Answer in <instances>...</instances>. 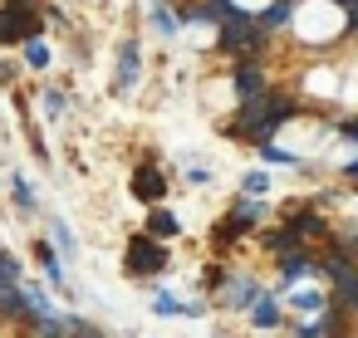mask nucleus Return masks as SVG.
Here are the masks:
<instances>
[{
  "label": "nucleus",
  "mask_w": 358,
  "mask_h": 338,
  "mask_svg": "<svg viewBox=\"0 0 358 338\" xmlns=\"http://www.w3.org/2000/svg\"><path fill=\"white\" fill-rule=\"evenodd\" d=\"M162 265H167V250H162L152 235H133V240H128V270H133V274H157Z\"/></svg>",
  "instance_id": "obj_3"
},
{
  "label": "nucleus",
  "mask_w": 358,
  "mask_h": 338,
  "mask_svg": "<svg viewBox=\"0 0 358 338\" xmlns=\"http://www.w3.org/2000/svg\"><path fill=\"white\" fill-rule=\"evenodd\" d=\"M348 177H358V162H348Z\"/></svg>",
  "instance_id": "obj_21"
},
{
  "label": "nucleus",
  "mask_w": 358,
  "mask_h": 338,
  "mask_svg": "<svg viewBox=\"0 0 358 338\" xmlns=\"http://www.w3.org/2000/svg\"><path fill=\"white\" fill-rule=\"evenodd\" d=\"M338 250L353 260V255H358V235H338Z\"/></svg>",
  "instance_id": "obj_20"
},
{
  "label": "nucleus",
  "mask_w": 358,
  "mask_h": 338,
  "mask_svg": "<svg viewBox=\"0 0 358 338\" xmlns=\"http://www.w3.org/2000/svg\"><path fill=\"white\" fill-rule=\"evenodd\" d=\"M285 20H289V0H280V6H270V10L260 15V25H265V30H275V25H285Z\"/></svg>",
  "instance_id": "obj_13"
},
{
  "label": "nucleus",
  "mask_w": 358,
  "mask_h": 338,
  "mask_svg": "<svg viewBox=\"0 0 358 338\" xmlns=\"http://www.w3.org/2000/svg\"><path fill=\"white\" fill-rule=\"evenodd\" d=\"M329 304H338V309L358 314V270H348L343 279H334V299H329Z\"/></svg>",
  "instance_id": "obj_6"
},
{
  "label": "nucleus",
  "mask_w": 358,
  "mask_h": 338,
  "mask_svg": "<svg viewBox=\"0 0 358 338\" xmlns=\"http://www.w3.org/2000/svg\"><path fill=\"white\" fill-rule=\"evenodd\" d=\"M40 265H45V274H50V284H59V279H64V270H59V255L50 250V240H40Z\"/></svg>",
  "instance_id": "obj_9"
},
{
  "label": "nucleus",
  "mask_w": 358,
  "mask_h": 338,
  "mask_svg": "<svg viewBox=\"0 0 358 338\" xmlns=\"http://www.w3.org/2000/svg\"><path fill=\"white\" fill-rule=\"evenodd\" d=\"M40 35V15L30 6H6L0 10V45H25Z\"/></svg>",
  "instance_id": "obj_2"
},
{
  "label": "nucleus",
  "mask_w": 358,
  "mask_h": 338,
  "mask_svg": "<svg viewBox=\"0 0 358 338\" xmlns=\"http://www.w3.org/2000/svg\"><path fill=\"white\" fill-rule=\"evenodd\" d=\"M10 6H30V0H10Z\"/></svg>",
  "instance_id": "obj_23"
},
{
  "label": "nucleus",
  "mask_w": 358,
  "mask_h": 338,
  "mask_svg": "<svg viewBox=\"0 0 358 338\" xmlns=\"http://www.w3.org/2000/svg\"><path fill=\"white\" fill-rule=\"evenodd\" d=\"M148 230H152V240H162V235L172 240L182 226H177V216H172V211H152V216H148Z\"/></svg>",
  "instance_id": "obj_8"
},
{
  "label": "nucleus",
  "mask_w": 358,
  "mask_h": 338,
  "mask_svg": "<svg viewBox=\"0 0 358 338\" xmlns=\"http://www.w3.org/2000/svg\"><path fill=\"white\" fill-rule=\"evenodd\" d=\"M265 162H285V167H289L294 152H285V147H265Z\"/></svg>",
  "instance_id": "obj_19"
},
{
  "label": "nucleus",
  "mask_w": 358,
  "mask_h": 338,
  "mask_svg": "<svg viewBox=\"0 0 358 338\" xmlns=\"http://www.w3.org/2000/svg\"><path fill=\"white\" fill-rule=\"evenodd\" d=\"M152 309H157V314H182V304H177L172 294H157V304H152Z\"/></svg>",
  "instance_id": "obj_18"
},
{
  "label": "nucleus",
  "mask_w": 358,
  "mask_h": 338,
  "mask_svg": "<svg viewBox=\"0 0 358 338\" xmlns=\"http://www.w3.org/2000/svg\"><path fill=\"white\" fill-rule=\"evenodd\" d=\"M236 94H241V103H250V98L265 94V79H260L255 64H241V69H236Z\"/></svg>",
  "instance_id": "obj_5"
},
{
  "label": "nucleus",
  "mask_w": 358,
  "mask_h": 338,
  "mask_svg": "<svg viewBox=\"0 0 358 338\" xmlns=\"http://www.w3.org/2000/svg\"><path fill=\"white\" fill-rule=\"evenodd\" d=\"M294 118V103L289 98H250V103H241V118L231 123V133L236 138H250V142H270L275 138V128L280 123H289Z\"/></svg>",
  "instance_id": "obj_1"
},
{
  "label": "nucleus",
  "mask_w": 358,
  "mask_h": 338,
  "mask_svg": "<svg viewBox=\"0 0 358 338\" xmlns=\"http://www.w3.org/2000/svg\"><path fill=\"white\" fill-rule=\"evenodd\" d=\"M25 45H30V64H35V69H45V64H50V50H45L40 40H25Z\"/></svg>",
  "instance_id": "obj_16"
},
{
  "label": "nucleus",
  "mask_w": 358,
  "mask_h": 338,
  "mask_svg": "<svg viewBox=\"0 0 358 338\" xmlns=\"http://www.w3.org/2000/svg\"><path fill=\"white\" fill-rule=\"evenodd\" d=\"M294 309L299 314H314V309H324V299L319 294H294Z\"/></svg>",
  "instance_id": "obj_17"
},
{
  "label": "nucleus",
  "mask_w": 358,
  "mask_h": 338,
  "mask_svg": "<svg viewBox=\"0 0 358 338\" xmlns=\"http://www.w3.org/2000/svg\"><path fill=\"white\" fill-rule=\"evenodd\" d=\"M289 230H294V235H319V230H324V221H319L314 211H304V216H294V221H289Z\"/></svg>",
  "instance_id": "obj_11"
},
{
  "label": "nucleus",
  "mask_w": 358,
  "mask_h": 338,
  "mask_svg": "<svg viewBox=\"0 0 358 338\" xmlns=\"http://www.w3.org/2000/svg\"><path fill=\"white\" fill-rule=\"evenodd\" d=\"M133 191H138L143 201H157V196L167 191V177H162L152 162H143V167H138V177H133Z\"/></svg>",
  "instance_id": "obj_4"
},
{
  "label": "nucleus",
  "mask_w": 358,
  "mask_h": 338,
  "mask_svg": "<svg viewBox=\"0 0 358 338\" xmlns=\"http://www.w3.org/2000/svg\"><path fill=\"white\" fill-rule=\"evenodd\" d=\"M152 25H157V35H172V30H177V15L157 6V10H152Z\"/></svg>",
  "instance_id": "obj_14"
},
{
  "label": "nucleus",
  "mask_w": 358,
  "mask_h": 338,
  "mask_svg": "<svg viewBox=\"0 0 358 338\" xmlns=\"http://www.w3.org/2000/svg\"><path fill=\"white\" fill-rule=\"evenodd\" d=\"M309 265H314V260H309L299 245H294V250H285V255H280V274H285V284H294V279H299Z\"/></svg>",
  "instance_id": "obj_7"
},
{
  "label": "nucleus",
  "mask_w": 358,
  "mask_h": 338,
  "mask_svg": "<svg viewBox=\"0 0 358 338\" xmlns=\"http://www.w3.org/2000/svg\"><path fill=\"white\" fill-rule=\"evenodd\" d=\"M79 338H99V333H89V328H79Z\"/></svg>",
  "instance_id": "obj_22"
},
{
  "label": "nucleus",
  "mask_w": 358,
  "mask_h": 338,
  "mask_svg": "<svg viewBox=\"0 0 358 338\" xmlns=\"http://www.w3.org/2000/svg\"><path fill=\"white\" fill-rule=\"evenodd\" d=\"M20 279V265H15V255H0V284H15Z\"/></svg>",
  "instance_id": "obj_15"
},
{
  "label": "nucleus",
  "mask_w": 358,
  "mask_h": 338,
  "mask_svg": "<svg viewBox=\"0 0 358 338\" xmlns=\"http://www.w3.org/2000/svg\"><path fill=\"white\" fill-rule=\"evenodd\" d=\"M133 79H138V50L128 45L123 59H118V84H133Z\"/></svg>",
  "instance_id": "obj_10"
},
{
  "label": "nucleus",
  "mask_w": 358,
  "mask_h": 338,
  "mask_svg": "<svg viewBox=\"0 0 358 338\" xmlns=\"http://www.w3.org/2000/svg\"><path fill=\"white\" fill-rule=\"evenodd\" d=\"M255 323H260V328H275V323H280L275 299H255Z\"/></svg>",
  "instance_id": "obj_12"
}]
</instances>
